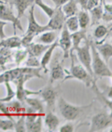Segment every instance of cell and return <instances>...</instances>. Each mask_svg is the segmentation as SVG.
I'll list each match as a JSON object with an SVG mask.
<instances>
[{"mask_svg": "<svg viewBox=\"0 0 112 132\" xmlns=\"http://www.w3.org/2000/svg\"><path fill=\"white\" fill-rule=\"evenodd\" d=\"M90 48H91V55H92V69H93V77L95 80L98 78L103 77H112L111 70L108 68L102 57L98 53L95 47V44L93 42V40L90 39Z\"/></svg>", "mask_w": 112, "mask_h": 132, "instance_id": "cell-1", "label": "cell"}, {"mask_svg": "<svg viewBox=\"0 0 112 132\" xmlns=\"http://www.w3.org/2000/svg\"><path fill=\"white\" fill-rule=\"evenodd\" d=\"M69 56L71 57V68L70 71H66V76H64V80H67V79H78V80L81 81L84 83V85L87 87H91L96 82V80L94 79L93 76H91L89 72L84 68L82 65L79 64H75L74 61V55L73 53H70Z\"/></svg>", "mask_w": 112, "mask_h": 132, "instance_id": "cell-2", "label": "cell"}, {"mask_svg": "<svg viewBox=\"0 0 112 132\" xmlns=\"http://www.w3.org/2000/svg\"><path fill=\"white\" fill-rule=\"evenodd\" d=\"M42 68L36 67V68H32V67H18V68L10 69L8 71L2 72L0 73V85L4 84L5 82H13V81L23 75H32L34 77L42 78L40 76V71Z\"/></svg>", "mask_w": 112, "mask_h": 132, "instance_id": "cell-3", "label": "cell"}, {"mask_svg": "<svg viewBox=\"0 0 112 132\" xmlns=\"http://www.w3.org/2000/svg\"><path fill=\"white\" fill-rule=\"evenodd\" d=\"M89 107H91V104L86 105V106H76V105L67 102L63 98H60L58 101V108H59L60 113L63 117L67 121L76 120L80 116V113Z\"/></svg>", "mask_w": 112, "mask_h": 132, "instance_id": "cell-4", "label": "cell"}, {"mask_svg": "<svg viewBox=\"0 0 112 132\" xmlns=\"http://www.w3.org/2000/svg\"><path fill=\"white\" fill-rule=\"evenodd\" d=\"M74 51H77V56L79 60L80 63L84 68L89 72L91 76H93V69H92V55L91 48H90V39L86 37L84 39L83 46H79Z\"/></svg>", "mask_w": 112, "mask_h": 132, "instance_id": "cell-5", "label": "cell"}, {"mask_svg": "<svg viewBox=\"0 0 112 132\" xmlns=\"http://www.w3.org/2000/svg\"><path fill=\"white\" fill-rule=\"evenodd\" d=\"M34 76L32 75H23V76H19L18 78H16L13 82L15 83L16 85V92H15V96H16L17 100L20 101V102H24V100L26 99L27 97L32 96V95H36L38 96L39 95V90L38 91H31V90L27 89L24 87V84L25 82L33 78Z\"/></svg>", "mask_w": 112, "mask_h": 132, "instance_id": "cell-6", "label": "cell"}, {"mask_svg": "<svg viewBox=\"0 0 112 132\" xmlns=\"http://www.w3.org/2000/svg\"><path fill=\"white\" fill-rule=\"evenodd\" d=\"M112 125L111 113H107L105 112L98 113L97 114L92 117L90 131L96 132L104 130L107 127H110Z\"/></svg>", "mask_w": 112, "mask_h": 132, "instance_id": "cell-7", "label": "cell"}, {"mask_svg": "<svg viewBox=\"0 0 112 132\" xmlns=\"http://www.w3.org/2000/svg\"><path fill=\"white\" fill-rule=\"evenodd\" d=\"M0 20L5 21H10L15 30L14 34H16V29H19L20 31H24L20 19L14 16L10 6L7 5V4H4V3L0 4Z\"/></svg>", "mask_w": 112, "mask_h": 132, "instance_id": "cell-8", "label": "cell"}, {"mask_svg": "<svg viewBox=\"0 0 112 132\" xmlns=\"http://www.w3.org/2000/svg\"><path fill=\"white\" fill-rule=\"evenodd\" d=\"M42 98L43 102L47 103L49 110H53L56 103V98L58 96V92L56 91L54 87H53V84L49 83L45 87L39 90V95Z\"/></svg>", "mask_w": 112, "mask_h": 132, "instance_id": "cell-9", "label": "cell"}, {"mask_svg": "<svg viewBox=\"0 0 112 132\" xmlns=\"http://www.w3.org/2000/svg\"><path fill=\"white\" fill-rule=\"evenodd\" d=\"M34 7L35 5H32L31 7L29 9V14H28V28H27L26 33L32 34L35 36H36L39 34L46 32V31L50 30V27L47 25H40L38 23V21H36L35 15H34Z\"/></svg>", "mask_w": 112, "mask_h": 132, "instance_id": "cell-10", "label": "cell"}, {"mask_svg": "<svg viewBox=\"0 0 112 132\" xmlns=\"http://www.w3.org/2000/svg\"><path fill=\"white\" fill-rule=\"evenodd\" d=\"M65 16L62 10V7H58L54 10L53 16L50 17V21H49L48 26L50 27V30L53 31H61L65 22Z\"/></svg>", "mask_w": 112, "mask_h": 132, "instance_id": "cell-11", "label": "cell"}, {"mask_svg": "<svg viewBox=\"0 0 112 132\" xmlns=\"http://www.w3.org/2000/svg\"><path fill=\"white\" fill-rule=\"evenodd\" d=\"M62 34H61V37L58 40V47L62 48L64 51V60L67 59L69 57V50L71 48V33H70L68 29L66 28L65 24H64L62 28Z\"/></svg>", "mask_w": 112, "mask_h": 132, "instance_id": "cell-12", "label": "cell"}, {"mask_svg": "<svg viewBox=\"0 0 112 132\" xmlns=\"http://www.w3.org/2000/svg\"><path fill=\"white\" fill-rule=\"evenodd\" d=\"M63 61L60 62L58 61V57H55L53 61L50 63V82L53 84L54 81L64 79V76H66V71L63 67Z\"/></svg>", "mask_w": 112, "mask_h": 132, "instance_id": "cell-13", "label": "cell"}, {"mask_svg": "<svg viewBox=\"0 0 112 132\" xmlns=\"http://www.w3.org/2000/svg\"><path fill=\"white\" fill-rule=\"evenodd\" d=\"M57 47H58V40L56 39L53 44H50V46L48 47V50L43 53V56L40 61V67L42 68V70H44V73H48L47 66L49 65V63H50V61H51V57H53V51H54V50Z\"/></svg>", "mask_w": 112, "mask_h": 132, "instance_id": "cell-14", "label": "cell"}, {"mask_svg": "<svg viewBox=\"0 0 112 132\" xmlns=\"http://www.w3.org/2000/svg\"><path fill=\"white\" fill-rule=\"evenodd\" d=\"M50 47L49 45H44V44H40V43H33L31 42L25 47V50H27V53L30 56L34 57H39L41 54H43L46 50H48V47Z\"/></svg>", "mask_w": 112, "mask_h": 132, "instance_id": "cell-15", "label": "cell"}, {"mask_svg": "<svg viewBox=\"0 0 112 132\" xmlns=\"http://www.w3.org/2000/svg\"><path fill=\"white\" fill-rule=\"evenodd\" d=\"M95 44V43H94ZM95 47L98 53L102 57V59L107 62L112 57V45L110 43H102V44H95Z\"/></svg>", "mask_w": 112, "mask_h": 132, "instance_id": "cell-16", "label": "cell"}, {"mask_svg": "<svg viewBox=\"0 0 112 132\" xmlns=\"http://www.w3.org/2000/svg\"><path fill=\"white\" fill-rule=\"evenodd\" d=\"M42 35L38 36V38L36 39V42L40 43V44H44V45H50L53 44L58 36V32L57 31L53 30H49L46 32L41 33Z\"/></svg>", "mask_w": 112, "mask_h": 132, "instance_id": "cell-17", "label": "cell"}, {"mask_svg": "<svg viewBox=\"0 0 112 132\" xmlns=\"http://www.w3.org/2000/svg\"><path fill=\"white\" fill-rule=\"evenodd\" d=\"M70 36H71V44L72 45H71V48H70V50H69V54L70 53H73L74 50L80 45V43L87 37L85 30L77 31V32L72 33Z\"/></svg>", "mask_w": 112, "mask_h": 132, "instance_id": "cell-18", "label": "cell"}, {"mask_svg": "<svg viewBox=\"0 0 112 132\" xmlns=\"http://www.w3.org/2000/svg\"><path fill=\"white\" fill-rule=\"evenodd\" d=\"M13 4L17 9L16 17L18 19H21L27 9L34 4V0H13Z\"/></svg>", "mask_w": 112, "mask_h": 132, "instance_id": "cell-19", "label": "cell"}, {"mask_svg": "<svg viewBox=\"0 0 112 132\" xmlns=\"http://www.w3.org/2000/svg\"><path fill=\"white\" fill-rule=\"evenodd\" d=\"M44 122L46 127H48L49 131H55L60 125V119L51 111H49L48 113L45 116Z\"/></svg>", "mask_w": 112, "mask_h": 132, "instance_id": "cell-20", "label": "cell"}, {"mask_svg": "<svg viewBox=\"0 0 112 132\" xmlns=\"http://www.w3.org/2000/svg\"><path fill=\"white\" fill-rule=\"evenodd\" d=\"M61 7H62V10L64 12L65 18L75 16V15H77L78 11H79L77 0H69L65 4H64Z\"/></svg>", "mask_w": 112, "mask_h": 132, "instance_id": "cell-21", "label": "cell"}, {"mask_svg": "<svg viewBox=\"0 0 112 132\" xmlns=\"http://www.w3.org/2000/svg\"><path fill=\"white\" fill-rule=\"evenodd\" d=\"M0 47H8V48H18L21 47V37L17 36H11V37H5L0 41Z\"/></svg>", "mask_w": 112, "mask_h": 132, "instance_id": "cell-22", "label": "cell"}, {"mask_svg": "<svg viewBox=\"0 0 112 132\" xmlns=\"http://www.w3.org/2000/svg\"><path fill=\"white\" fill-rule=\"evenodd\" d=\"M8 107L10 109V113L13 114V116H19L21 114H25V107L24 106V103L20 101L16 102H7Z\"/></svg>", "mask_w": 112, "mask_h": 132, "instance_id": "cell-23", "label": "cell"}, {"mask_svg": "<svg viewBox=\"0 0 112 132\" xmlns=\"http://www.w3.org/2000/svg\"><path fill=\"white\" fill-rule=\"evenodd\" d=\"M24 102H26L27 105L29 107H31L33 110L36 112V113H40V114H44V104H43V101L41 99H38V98H28L24 100Z\"/></svg>", "mask_w": 112, "mask_h": 132, "instance_id": "cell-24", "label": "cell"}, {"mask_svg": "<svg viewBox=\"0 0 112 132\" xmlns=\"http://www.w3.org/2000/svg\"><path fill=\"white\" fill-rule=\"evenodd\" d=\"M89 11L91 12V16L92 18L91 19V25H97L99 24L100 22L101 19H102V15H103V12H104V10H103V5L102 4H99L98 6L94 7L93 9L90 10Z\"/></svg>", "mask_w": 112, "mask_h": 132, "instance_id": "cell-25", "label": "cell"}, {"mask_svg": "<svg viewBox=\"0 0 112 132\" xmlns=\"http://www.w3.org/2000/svg\"><path fill=\"white\" fill-rule=\"evenodd\" d=\"M77 17H78V21H79V26L81 30H86L88 28L89 24L91 22V17L89 15L88 10H81L80 11H78L77 13Z\"/></svg>", "mask_w": 112, "mask_h": 132, "instance_id": "cell-26", "label": "cell"}, {"mask_svg": "<svg viewBox=\"0 0 112 132\" xmlns=\"http://www.w3.org/2000/svg\"><path fill=\"white\" fill-rule=\"evenodd\" d=\"M42 116L43 114H39L38 117L33 122H25L26 131L28 132H40L42 131Z\"/></svg>", "mask_w": 112, "mask_h": 132, "instance_id": "cell-27", "label": "cell"}, {"mask_svg": "<svg viewBox=\"0 0 112 132\" xmlns=\"http://www.w3.org/2000/svg\"><path fill=\"white\" fill-rule=\"evenodd\" d=\"M111 25L109 26V28L107 27L104 24H97V26L95 27L94 31H93V37L95 38L96 40L102 39L103 37L108 36V34L111 33Z\"/></svg>", "mask_w": 112, "mask_h": 132, "instance_id": "cell-28", "label": "cell"}, {"mask_svg": "<svg viewBox=\"0 0 112 132\" xmlns=\"http://www.w3.org/2000/svg\"><path fill=\"white\" fill-rule=\"evenodd\" d=\"M66 28L68 29L70 33H74L79 31V21H78V17L75 15V16L69 17V18H66L65 20V22H64Z\"/></svg>", "mask_w": 112, "mask_h": 132, "instance_id": "cell-29", "label": "cell"}, {"mask_svg": "<svg viewBox=\"0 0 112 132\" xmlns=\"http://www.w3.org/2000/svg\"><path fill=\"white\" fill-rule=\"evenodd\" d=\"M18 119L17 121H14V130L16 132H25L26 127H25V116L21 114L17 116Z\"/></svg>", "mask_w": 112, "mask_h": 132, "instance_id": "cell-30", "label": "cell"}, {"mask_svg": "<svg viewBox=\"0 0 112 132\" xmlns=\"http://www.w3.org/2000/svg\"><path fill=\"white\" fill-rule=\"evenodd\" d=\"M34 4L40 7L41 10L44 11V13H45L49 18H50V17L53 16V12H54V9L49 7L48 5H46L45 3H43L42 0H34Z\"/></svg>", "mask_w": 112, "mask_h": 132, "instance_id": "cell-31", "label": "cell"}, {"mask_svg": "<svg viewBox=\"0 0 112 132\" xmlns=\"http://www.w3.org/2000/svg\"><path fill=\"white\" fill-rule=\"evenodd\" d=\"M14 121L12 119H1L0 118V130L8 131V130H14Z\"/></svg>", "mask_w": 112, "mask_h": 132, "instance_id": "cell-32", "label": "cell"}, {"mask_svg": "<svg viewBox=\"0 0 112 132\" xmlns=\"http://www.w3.org/2000/svg\"><path fill=\"white\" fill-rule=\"evenodd\" d=\"M6 88H7V96L5 98H2L0 99V101L3 102H9L10 101H12V99L15 97V91L12 89L11 85H10V82H5Z\"/></svg>", "mask_w": 112, "mask_h": 132, "instance_id": "cell-33", "label": "cell"}, {"mask_svg": "<svg viewBox=\"0 0 112 132\" xmlns=\"http://www.w3.org/2000/svg\"><path fill=\"white\" fill-rule=\"evenodd\" d=\"M27 56H28V53H27L26 50H18V51L15 53V62H16L17 65H20L23 61H25Z\"/></svg>", "mask_w": 112, "mask_h": 132, "instance_id": "cell-34", "label": "cell"}, {"mask_svg": "<svg viewBox=\"0 0 112 132\" xmlns=\"http://www.w3.org/2000/svg\"><path fill=\"white\" fill-rule=\"evenodd\" d=\"M25 66L27 67H32V68H36L40 67V61L38 59V57H34L28 55L25 61Z\"/></svg>", "mask_w": 112, "mask_h": 132, "instance_id": "cell-35", "label": "cell"}, {"mask_svg": "<svg viewBox=\"0 0 112 132\" xmlns=\"http://www.w3.org/2000/svg\"><path fill=\"white\" fill-rule=\"evenodd\" d=\"M0 112L2 113V116H6L8 117L9 119H12V120H14V116L10 113V109L8 107V104L7 102H3L0 101Z\"/></svg>", "mask_w": 112, "mask_h": 132, "instance_id": "cell-36", "label": "cell"}, {"mask_svg": "<svg viewBox=\"0 0 112 132\" xmlns=\"http://www.w3.org/2000/svg\"><path fill=\"white\" fill-rule=\"evenodd\" d=\"M74 131V126L68 123L60 127V132H73Z\"/></svg>", "mask_w": 112, "mask_h": 132, "instance_id": "cell-37", "label": "cell"}, {"mask_svg": "<svg viewBox=\"0 0 112 132\" xmlns=\"http://www.w3.org/2000/svg\"><path fill=\"white\" fill-rule=\"evenodd\" d=\"M0 56L12 57V52H11V50H10V48L0 47Z\"/></svg>", "mask_w": 112, "mask_h": 132, "instance_id": "cell-38", "label": "cell"}, {"mask_svg": "<svg viewBox=\"0 0 112 132\" xmlns=\"http://www.w3.org/2000/svg\"><path fill=\"white\" fill-rule=\"evenodd\" d=\"M99 4H102L100 2V0H88V3H87V10H92V9L98 6Z\"/></svg>", "mask_w": 112, "mask_h": 132, "instance_id": "cell-39", "label": "cell"}, {"mask_svg": "<svg viewBox=\"0 0 112 132\" xmlns=\"http://www.w3.org/2000/svg\"><path fill=\"white\" fill-rule=\"evenodd\" d=\"M8 24L7 21L0 20V39H4L6 37L5 32H4V27Z\"/></svg>", "mask_w": 112, "mask_h": 132, "instance_id": "cell-40", "label": "cell"}, {"mask_svg": "<svg viewBox=\"0 0 112 132\" xmlns=\"http://www.w3.org/2000/svg\"><path fill=\"white\" fill-rule=\"evenodd\" d=\"M104 21H106V22H111L112 21V14L111 13H108V12H103V15H102V19Z\"/></svg>", "mask_w": 112, "mask_h": 132, "instance_id": "cell-41", "label": "cell"}, {"mask_svg": "<svg viewBox=\"0 0 112 132\" xmlns=\"http://www.w3.org/2000/svg\"><path fill=\"white\" fill-rule=\"evenodd\" d=\"M103 5V10H105L106 12H108V13H112V5L111 3L107 4V3H105L104 1L102 2Z\"/></svg>", "mask_w": 112, "mask_h": 132, "instance_id": "cell-42", "label": "cell"}, {"mask_svg": "<svg viewBox=\"0 0 112 132\" xmlns=\"http://www.w3.org/2000/svg\"><path fill=\"white\" fill-rule=\"evenodd\" d=\"M11 60V57H5V56H0V65L5 66V64L7 62Z\"/></svg>", "mask_w": 112, "mask_h": 132, "instance_id": "cell-43", "label": "cell"}, {"mask_svg": "<svg viewBox=\"0 0 112 132\" xmlns=\"http://www.w3.org/2000/svg\"><path fill=\"white\" fill-rule=\"evenodd\" d=\"M78 4H79L81 10H87V3H88V0H77Z\"/></svg>", "mask_w": 112, "mask_h": 132, "instance_id": "cell-44", "label": "cell"}, {"mask_svg": "<svg viewBox=\"0 0 112 132\" xmlns=\"http://www.w3.org/2000/svg\"><path fill=\"white\" fill-rule=\"evenodd\" d=\"M53 3H54V5L56 7H62L64 4H65V3L67 2V1H69V0H51Z\"/></svg>", "mask_w": 112, "mask_h": 132, "instance_id": "cell-45", "label": "cell"}, {"mask_svg": "<svg viewBox=\"0 0 112 132\" xmlns=\"http://www.w3.org/2000/svg\"><path fill=\"white\" fill-rule=\"evenodd\" d=\"M6 70V67L5 66H1L0 65V73H2V72H4Z\"/></svg>", "mask_w": 112, "mask_h": 132, "instance_id": "cell-46", "label": "cell"}, {"mask_svg": "<svg viewBox=\"0 0 112 132\" xmlns=\"http://www.w3.org/2000/svg\"><path fill=\"white\" fill-rule=\"evenodd\" d=\"M11 1H13V0H4V2H6V3H10Z\"/></svg>", "mask_w": 112, "mask_h": 132, "instance_id": "cell-47", "label": "cell"}, {"mask_svg": "<svg viewBox=\"0 0 112 132\" xmlns=\"http://www.w3.org/2000/svg\"><path fill=\"white\" fill-rule=\"evenodd\" d=\"M100 2H101V3H102V2H103V0H100Z\"/></svg>", "mask_w": 112, "mask_h": 132, "instance_id": "cell-48", "label": "cell"}, {"mask_svg": "<svg viewBox=\"0 0 112 132\" xmlns=\"http://www.w3.org/2000/svg\"><path fill=\"white\" fill-rule=\"evenodd\" d=\"M1 3H2V1H0V4H1Z\"/></svg>", "mask_w": 112, "mask_h": 132, "instance_id": "cell-49", "label": "cell"}]
</instances>
